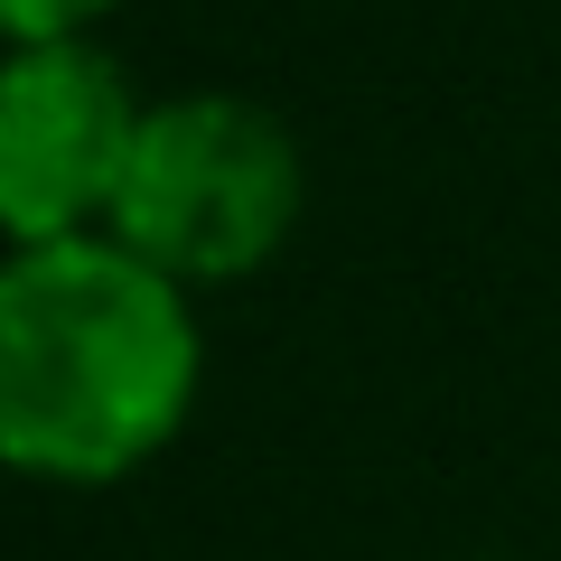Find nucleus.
I'll return each mask as SVG.
<instances>
[{"label": "nucleus", "instance_id": "f257e3e1", "mask_svg": "<svg viewBox=\"0 0 561 561\" xmlns=\"http://www.w3.org/2000/svg\"><path fill=\"white\" fill-rule=\"evenodd\" d=\"M197 402V309L122 234L0 253V468L103 486L160 459Z\"/></svg>", "mask_w": 561, "mask_h": 561}, {"label": "nucleus", "instance_id": "7ed1b4c3", "mask_svg": "<svg viewBox=\"0 0 561 561\" xmlns=\"http://www.w3.org/2000/svg\"><path fill=\"white\" fill-rule=\"evenodd\" d=\"M140 122H150V103L94 38L10 47L0 57V234L10 243L113 234Z\"/></svg>", "mask_w": 561, "mask_h": 561}, {"label": "nucleus", "instance_id": "20e7f679", "mask_svg": "<svg viewBox=\"0 0 561 561\" xmlns=\"http://www.w3.org/2000/svg\"><path fill=\"white\" fill-rule=\"evenodd\" d=\"M113 0H0V47H57V38H84Z\"/></svg>", "mask_w": 561, "mask_h": 561}, {"label": "nucleus", "instance_id": "f03ea898", "mask_svg": "<svg viewBox=\"0 0 561 561\" xmlns=\"http://www.w3.org/2000/svg\"><path fill=\"white\" fill-rule=\"evenodd\" d=\"M300 225V150L262 103L243 94H179L150 103L122 179L113 234L140 262H160L179 290L243 280Z\"/></svg>", "mask_w": 561, "mask_h": 561}]
</instances>
